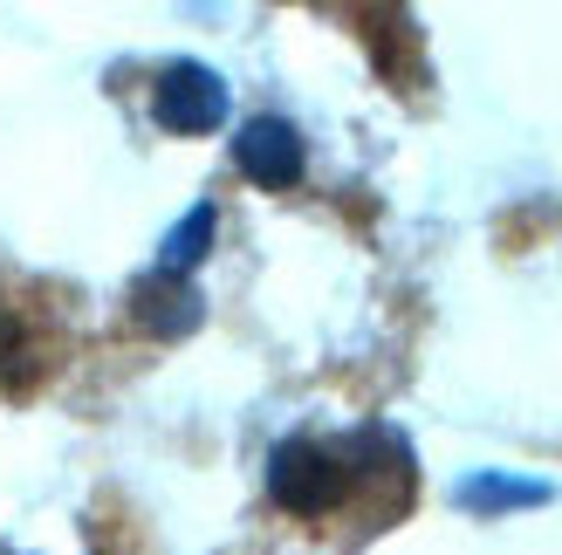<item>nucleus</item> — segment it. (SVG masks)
<instances>
[{"mask_svg":"<svg viewBox=\"0 0 562 555\" xmlns=\"http://www.w3.org/2000/svg\"><path fill=\"white\" fill-rule=\"evenodd\" d=\"M350 487H357V466H344V453L323 446V439H289L268 460V494L289 514H329L344 508Z\"/></svg>","mask_w":562,"mask_h":555,"instance_id":"obj_1","label":"nucleus"},{"mask_svg":"<svg viewBox=\"0 0 562 555\" xmlns=\"http://www.w3.org/2000/svg\"><path fill=\"white\" fill-rule=\"evenodd\" d=\"M151 117L165 131H179V137H200V131H213L220 117H227V82H220L213 69H200V63L165 69L158 90H151Z\"/></svg>","mask_w":562,"mask_h":555,"instance_id":"obj_2","label":"nucleus"},{"mask_svg":"<svg viewBox=\"0 0 562 555\" xmlns=\"http://www.w3.org/2000/svg\"><path fill=\"white\" fill-rule=\"evenodd\" d=\"M234 158H240V172L255 185H268V192L302 179V137H295V124H281V117H255V124H247L234 137Z\"/></svg>","mask_w":562,"mask_h":555,"instance_id":"obj_3","label":"nucleus"},{"mask_svg":"<svg viewBox=\"0 0 562 555\" xmlns=\"http://www.w3.org/2000/svg\"><path fill=\"white\" fill-rule=\"evenodd\" d=\"M137 322L158 329V337H186V329L200 322V302H192L186 274H151V282L137 288Z\"/></svg>","mask_w":562,"mask_h":555,"instance_id":"obj_4","label":"nucleus"},{"mask_svg":"<svg viewBox=\"0 0 562 555\" xmlns=\"http://www.w3.org/2000/svg\"><path fill=\"white\" fill-rule=\"evenodd\" d=\"M206 240H213V206H192L179 227H172V240H165V261H158V274H186L192 261L206 254Z\"/></svg>","mask_w":562,"mask_h":555,"instance_id":"obj_5","label":"nucleus"},{"mask_svg":"<svg viewBox=\"0 0 562 555\" xmlns=\"http://www.w3.org/2000/svg\"><path fill=\"white\" fill-rule=\"evenodd\" d=\"M460 501H473V508H501V501H542V487H508V480H473V487H460Z\"/></svg>","mask_w":562,"mask_h":555,"instance_id":"obj_6","label":"nucleus"}]
</instances>
